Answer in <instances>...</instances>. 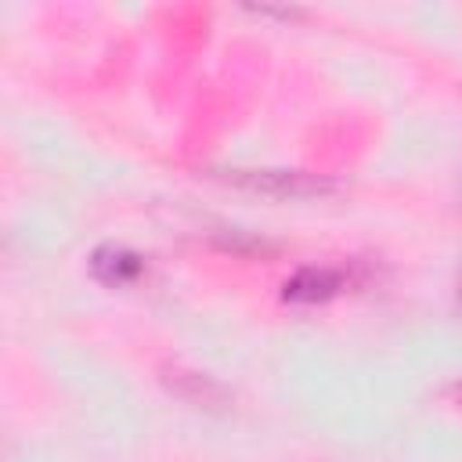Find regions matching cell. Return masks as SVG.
<instances>
[{"label":"cell","instance_id":"cell-1","mask_svg":"<svg viewBox=\"0 0 462 462\" xmlns=\"http://www.w3.org/2000/svg\"><path fill=\"white\" fill-rule=\"evenodd\" d=\"M217 177L242 191L267 195V199H314V195L332 191V180L300 173V170H220Z\"/></svg>","mask_w":462,"mask_h":462},{"label":"cell","instance_id":"cell-2","mask_svg":"<svg viewBox=\"0 0 462 462\" xmlns=\"http://www.w3.org/2000/svg\"><path fill=\"white\" fill-rule=\"evenodd\" d=\"M350 271L346 267H332V263H310V267H300L292 278H285L282 285V296L289 303H328L332 296H339L343 289H350Z\"/></svg>","mask_w":462,"mask_h":462},{"label":"cell","instance_id":"cell-3","mask_svg":"<svg viewBox=\"0 0 462 462\" xmlns=\"http://www.w3.org/2000/svg\"><path fill=\"white\" fill-rule=\"evenodd\" d=\"M159 379L166 383V390L177 401H184V404H191L199 411H224L227 408L224 386L217 379H209L206 372H195V368H184V365H166Z\"/></svg>","mask_w":462,"mask_h":462},{"label":"cell","instance_id":"cell-4","mask_svg":"<svg viewBox=\"0 0 462 462\" xmlns=\"http://www.w3.org/2000/svg\"><path fill=\"white\" fill-rule=\"evenodd\" d=\"M90 271H94V278H97L101 285L123 289V285L141 282V274H144V256L134 253V249H126V245H112V242H108V245L94 249Z\"/></svg>","mask_w":462,"mask_h":462},{"label":"cell","instance_id":"cell-5","mask_svg":"<svg viewBox=\"0 0 462 462\" xmlns=\"http://www.w3.org/2000/svg\"><path fill=\"white\" fill-rule=\"evenodd\" d=\"M451 393H455V397L462 401V383H455V390H451Z\"/></svg>","mask_w":462,"mask_h":462},{"label":"cell","instance_id":"cell-6","mask_svg":"<svg viewBox=\"0 0 462 462\" xmlns=\"http://www.w3.org/2000/svg\"><path fill=\"white\" fill-rule=\"evenodd\" d=\"M458 303H462V278H458Z\"/></svg>","mask_w":462,"mask_h":462},{"label":"cell","instance_id":"cell-7","mask_svg":"<svg viewBox=\"0 0 462 462\" xmlns=\"http://www.w3.org/2000/svg\"><path fill=\"white\" fill-rule=\"evenodd\" d=\"M458 195H462V173H458Z\"/></svg>","mask_w":462,"mask_h":462}]
</instances>
